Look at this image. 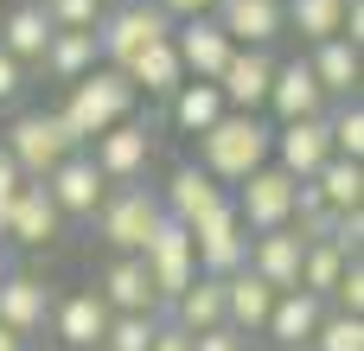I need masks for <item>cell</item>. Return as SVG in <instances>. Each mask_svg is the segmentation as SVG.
Listing matches in <instances>:
<instances>
[{"label":"cell","instance_id":"cell-10","mask_svg":"<svg viewBox=\"0 0 364 351\" xmlns=\"http://www.w3.org/2000/svg\"><path fill=\"white\" fill-rule=\"evenodd\" d=\"M45 192H51V205L64 211V224H70V217H96V205L109 198V179H102V166L90 160V147H77V153H64V160L45 173Z\"/></svg>","mask_w":364,"mask_h":351},{"label":"cell","instance_id":"cell-39","mask_svg":"<svg viewBox=\"0 0 364 351\" xmlns=\"http://www.w3.org/2000/svg\"><path fill=\"white\" fill-rule=\"evenodd\" d=\"M192 351H250V339L237 326H205V333H192Z\"/></svg>","mask_w":364,"mask_h":351},{"label":"cell","instance_id":"cell-9","mask_svg":"<svg viewBox=\"0 0 364 351\" xmlns=\"http://www.w3.org/2000/svg\"><path fill=\"white\" fill-rule=\"evenodd\" d=\"M90 160L102 166L109 185H141L147 166H154V128L128 115V122H115V128H102V134L90 141Z\"/></svg>","mask_w":364,"mask_h":351},{"label":"cell","instance_id":"cell-5","mask_svg":"<svg viewBox=\"0 0 364 351\" xmlns=\"http://www.w3.org/2000/svg\"><path fill=\"white\" fill-rule=\"evenodd\" d=\"M96 237L115 249V256H141V243L154 237V224H160V198L147 192V185H109V198L96 205Z\"/></svg>","mask_w":364,"mask_h":351},{"label":"cell","instance_id":"cell-22","mask_svg":"<svg viewBox=\"0 0 364 351\" xmlns=\"http://www.w3.org/2000/svg\"><path fill=\"white\" fill-rule=\"evenodd\" d=\"M320 320H326V301H320V294H307V288H282L275 307H269V320H262V339H269V345H307Z\"/></svg>","mask_w":364,"mask_h":351},{"label":"cell","instance_id":"cell-34","mask_svg":"<svg viewBox=\"0 0 364 351\" xmlns=\"http://www.w3.org/2000/svg\"><path fill=\"white\" fill-rule=\"evenodd\" d=\"M154 326H160V313H109V333L96 351H147Z\"/></svg>","mask_w":364,"mask_h":351},{"label":"cell","instance_id":"cell-14","mask_svg":"<svg viewBox=\"0 0 364 351\" xmlns=\"http://www.w3.org/2000/svg\"><path fill=\"white\" fill-rule=\"evenodd\" d=\"M51 288H45V275H32V269H6V281H0V326H13L19 339H38L45 326H51Z\"/></svg>","mask_w":364,"mask_h":351},{"label":"cell","instance_id":"cell-13","mask_svg":"<svg viewBox=\"0 0 364 351\" xmlns=\"http://www.w3.org/2000/svg\"><path fill=\"white\" fill-rule=\"evenodd\" d=\"M269 77H275L269 45H237L211 83L224 90V109H250V115H262V102H269Z\"/></svg>","mask_w":364,"mask_h":351},{"label":"cell","instance_id":"cell-7","mask_svg":"<svg viewBox=\"0 0 364 351\" xmlns=\"http://www.w3.org/2000/svg\"><path fill=\"white\" fill-rule=\"evenodd\" d=\"M141 262H147V281H154V294H160V313H166V301H173L179 288H192V275H198L192 230H186L179 217H166V211H160L154 237L141 243Z\"/></svg>","mask_w":364,"mask_h":351},{"label":"cell","instance_id":"cell-44","mask_svg":"<svg viewBox=\"0 0 364 351\" xmlns=\"http://www.w3.org/2000/svg\"><path fill=\"white\" fill-rule=\"evenodd\" d=\"M6 269H13V262H6V243H0V281H6Z\"/></svg>","mask_w":364,"mask_h":351},{"label":"cell","instance_id":"cell-25","mask_svg":"<svg viewBox=\"0 0 364 351\" xmlns=\"http://www.w3.org/2000/svg\"><path fill=\"white\" fill-rule=\"evenodd\" d=\"M45 45H51V19H45V6L38 0H26V6H0V51L6 58H19L26 70L45 58Z\"/></svg>","mask_w":364,"mask_h":351},{"label":"cell","instance_id":"cell-41","mask_svg":"<svg viewBox=\"0 0 364 351\" xmlns=\"http://www.w3.org/2000/svg\"><path fill=\"white\" fill-rule=\"evenodd\" d=\"M19 90H26V64L0 51V109H6V102H19Z\"/></svg>","mask_w":364,"mask_h":351},{"label":"cell","instance_id":"cell-37","mask_svg":"<svg viewBox=\"0 0 364 351\" xmlns=\"http://www.w3.org/2000/svg\"><path fill=\"white\" fill-rule=\"evenodd\" d=\"M326 243H333L339 256H358V249H364V205L333 211V230H326Z\"/></svg>","mask_w":364,"mask_h":351},{"label":"cell","instance_id":"cell-46","mask_svg":"<svg viewBox=\"0 0 364 351\" xmlns=\"http://www.w3.org/2000/svg\"><path fill=\"white\" fill-rule=\"evenodd\" d=\"M26 351H38V345H26ZM45 351H64V345H45Z\"/></svg>","mask_w":364,"mask_h":351},{"label":"cell","instance_id":"cell-40","mask_svg":"<svg viewBox=\"0 0 364 351\" xmlns=\"http://www.w3.org/2000/svg\"><path fill=\"white\" fill-rule=\"evenodd\" d=\"M147 351H192V333H186V326H173V320L160 313V326H154V339H147Z\"/></svg>","mask_w":364,"mask_h":351},{"label":"cell","instance_id":"cell-12","mask_svg":"<svg viewBox=\"0 0 364 351\" xmlns=\"http://www.w3.org/2000/svg\"><path fill=\"white\" fill-rule=\"evenodd\" d=\"M269 160H275L288 179H314V173L333 160V141H326V115L275 122V134H269Z\"/></svg>","mask_w":364,"mask_h":351},{"label":"cell","instance_id":"cell-45","mask_svg":"<svg viewBox=\"0 0 364 351\" xmlns=\"http://www.w3.org/2000/svg\"><path fill=\"white\" fill-rule=\"evenodd\" d=\"M275 351H314V345H275Z\"/></svg>","mask_w":364,"mask_h":351},{"label":"cell","instance_id":"cell-20","mask_svg":"<svg viewBox=\"0 0 364 351\" xmlns=\"http://www.w3.org/2000/svg\"><path fill=\"white\" fill-rule=\"evenodd\" d=\"M96 294H102V307H109V313H160V294H154V281H147V262H141V256H115V262L102 269Z\"/></svg>","mask_w":364,"mask_h":351},{"label":"cell","instance_id":"cell-27","mask_svg":"<svg viewBox=\"0 0 364 351\" xmlns=\"http://www.w3.org/2000/svg\"><path fill=\"white\" fill-rule=\"evenodd\" d=\"M166 115H173L179 134H205V128L224 115V90H218L211 77H186V83L166 96Z\"/></svg>","mask_w":364,"mask_h":351},{"label":"cell","instance_id":"cell-17","mask_svg":"<svg viewBox=\"0 0 364 351\" xmlns=\"http://www.w3.org/2000/svg\"><path fill=\"white\" fill-rule=\"evenodd\" d=\"M173 51H179L186 77H218V70H224V58H230L237 45H230V32H224L211 13H192V19H179V26H173Z\"/></svg>","mask_w":364,"mask_h":351},{"label":"cell","instance_id":"cell-1","mask_svg":"<svg viewBox=\"0 0 364 351\" xmlns=\"http://www.w3.org/2000/svg\"><path fill=\"white\" fill-rule=\"evenodd\" d=\"M134 83H128V70H115V64H96V70H83L77 83H64V102H58V122L90 147L102 128H115V122H128L134 115Z\"/></svg>","mask_w":364,"mask_h":351},{"label":"cell","instance_id":"cell-24","mask_svg":"<svg viewBox=\"0 0 364 351\" xmlns=\"http://www.w3.org/2000/svg\"><path fill=\"white\" fill-rule=\"evenodd\" d=\"M307 70L320 77L326 102H346V96H358V77H364V45H352V38H320V45L307 51Z\"/></svg>","mask_w":364,"mask_h":351},{"label":"cell","instance_id":"cell-36","mask_svg":"<svg viewBox=\"0 0 364 351\" xmlns=\"http://www.w3.org/2000/svg\"><path fill=\"white\" fill-rule=\"evenodd\" d=\"M45 6V19H51V32H96L102 26V0H38Z\"/></svg>","mask_w":364,"mask_h":351},{"label":"cell","instance_id":"cell-23","mask_svg":"<svg viewBox=\"0 0 364 351\" xmlns=\"http://www.w3.org/2000/svg\"><path fill=\"white\" fill-rule=\"evenodd\" d=\"M211 19L230 32V45H275V38L288 32L282 0H218Z\"/></svg>","mask_w":364,"mask_h":351},{"label":"cell","instance_id":"cell-21","mask_svg":"<svg viewBox=\"0 0 364 351\" xmlns=\"http://www.w3.org/2000/svg\"><path fill=\"white\" fill-rule=\"evenodd\" d=\"M275 307V288L243 262L237 275H224V326H237L243 339H262V320Z\"/></svg>","mask_w":364,"mask_h":351},{"label":"cell","instance_id":"cell-3","mask_svg":"<svg viewBox=\"0 0 364 351\" xmlns=\"http://www.w3.org/2000/svg\"><path fill=\"white\" fill-rule=\"evenodd\" d=\"M0 147L13 153V166L26 173V179H45L64 153H77L83 141L58 122V109H26V115H13V128H0Z\"/></svg>","mask_w":364,"mask_h":351},{"label":"cell","instance_id":"cell-6","mask_svg":"<svg viewBox=\"0 0 364 351\" xmlns=\"http://www.w3.org/2000/svg\"><path fill=\"white\" fill-rule=\"evenodd\" d=\"M230 205H237V217H243V230H250V237L282 230V224L294 217V179H288L275 160H262L250 179H237V185H230Z\"/></svg>","mask_w":364,"mask_h":351},{"label":"cell","instance_id":"cell-28","mask_svg":"<svg viewBox=\"0 0 364 351\" xmlns=\"http://www.w3.org/2000/svg\"><path fill=\"white\" fill-rule=\"evenodd\" d=\"M128 83H134V96H154V102H166L179 83H186V64H179V51H173V38H160V45H147L134 64H128Z\"/></svg>","mask_w":364,"mask_h":351},{"label":"cell","instance_id":"cell-11","mask_svg":"<svg viewBox=\"0 0 364 351\" xmlns=\"http://www.w3.org/2000/svg\"><path fill=\"white\" fill-rule=\"evenodd\" d=\"M58 237H64V211L51 205L45 179H26V185L13 192V205H6V230H0V243H19V249H51Z\"/></svg>","mask_w":364,"mask_h":351},{"label":"cell","instance_id":"cell-2","mask_svg":"<svg viewBox=\"0 0 364 351\" xmlns=\"http://www.w3.org/2000/svg\"><path fill=\"white\" fill-rule=\"evenodd\" d=\"M269 134H275V128H269L262 115H250V109H224L205 134H192V141H198V166L230 192L237 179H250V173L269 160Z\"/></svg>","mask_w":364,"mask_h":351},{"label":"cell","instance_id":"cell-19","mask_svg":"<svg viewBox=\"0 0 364 351\" xmlns=\"http://www.w3.org/2000/svg\"><path fill=\"white\" fill-rule=\"evenodd\" d=\"M301 256H307V237H301L294 224L250 237V269H256L275 294H282V288H301Z\"/></svg>","mask_w":364,"mask_h":351},{"label":"cell","instance_id":"cell-35","mask_svg":"<svg viewBox=\"0 0 364 351\" xmlns=\"http://www.w3.org/2000/svg\"><path fill=\"white\" fill-rule=\"evenodd\" d=\"M307 345H314V351H364V320H358V313H333V307H326V320L314 326Z\"/></svg>","mask_w":364,"mask_h":351},{"label":"cell","instance_id":"cell-48","mask_svg":"<svg viewBox=\"0 0 364 351\" xmlns=\"http://www.w3.org/2000/svg\"><path fill=\"white\" fill-rule=\"evenodd\" d=\"M211 6H218V0H211Z\"/></svg>","mask_w":364,"mask_h":351},{"label":"cell","instance_id":"cell-8","mask_svg":"<svg viewBox=\"0 0 364 351\" xmlns=\"http://www.w3.org/2000/svg\"><path fill=\"white\" fill-rule=\"evenodd\" d=\"M186 230H192L198 275H237V269L250 262V230H243V217H237L230 198H224L218 211H205L198 224H186Z\"/></svg>","mask_w":364,"mask_h":351},{"label":"cell","instance_id":"cell-32","mask_svg":"<svg viewBox=\"0 0 364 351\" xmlns=\"http://www.w3.org/2000/svg\"><path fill=\"white\" fill-rule=\"evenodd\" d=\"M326 141H333V153L364 160V109H358V96H346V102L326 109Z\"/></svg>","mask_w":364,"mask_h":351},{"label":"cell","instance_id":"cell-33","mask_svg":"<svg viewBox=\"0 0 364 351\" xmlns=\"http://www.w3.org/2000/svg\"><path fill=\"white\" fill-rule=\"evenodd\" d=\"M346 262H358V256H339L333 243H307V256H301V288L326 301V294H333V281L346 275Z\"/></svg>","mask_w":364,"mask_h":351},{"label":"cell","instance_id":"cell-30","mask_svg":"<svg viewBox=\"0 0 364 351\" xmlns=\"http://www.w3.org/2000/svg\"><path fill=\"white\" fill-rule=\"evenodd\" d=\"M282 19H288V32H301L307 45H320V38H339L346 0H282Z\"/></svg>","mask_w":364,"mask_h":351},{"label":"cell","instance_id":"cell-31","mask_svg":"<svg viewBox=\"0 0 364 351\" xmlns=\"http://www.w3.org/2000/svg\"><path fill=\"white\" fill-rule=\"evenodd\" d=\"M314 192H320L333 211H346V205H364V160H346V153H333V160L314 173Z\"/></svg>","mask_w":364,"mask_h":351},{"label":"cell","instance_id":"cell-4","mask_svg":"<svg viewBox=\"0 0 364 351\" xmlns=\"http://www.w3.org/2000/svg\"><path fill=\"white\" fill-rule=\"evenodd\" d=\"M160 38H173V19L154 6V0H115L109 13H102V26H96V51H102V64H115V70H128L147 45H160Z\"/></svg>","mask_w":364,"mask_h":351},{"label":"cell","instance_id":"cell-15","mask_svg":"<svg viewBox=\"0 0 364 351\" xmlns=\"http://www.w3.org/2000/svg\"><path fill=\"white\" fill-rule=\"evenodd\" d=\"M109 333V307L96 288H70L64 301H51V339L64 351H96Z\"/></svg>","mask_w":364,"mask_h":351},{"label":"cell","instance_id":"cell-26","mask_svg":"<svg viewBox=\"0 0 364 351\" xmlns=\"http://www.w3.org/2000/svg\"><path fill=\"white\" fill-rule=\"evenodd\" d=\"M166 320L186 326V333L224 326V275H192V288H179V294L166 301Z\"/></svg>","mask_w":364,"mask_h":351},{"label":"cell","instance_id":"cell-47","mask_svg":"<svg viewBox=\"0 0 364 351\" xmlns=\"http://www.w3.org/2000/svg\"><path fill=\"white\" fill-rule=\"evenodd\" d=\"M102 6H115V0H102Z\"/></svg>","mask_w":364,"mask_h":351},{"label":"cell","instance_id":"cell-29","mask_svg":"<svg viewBox=\"0 0 364 351\" xmlns=\"http://www.w3.org/2000/svg\"><path fill=\"white\" fill-rule=\"evenodd\" d=\"M96 64H102L96 32H51V45H45V58H38V70H51L58 83H77V77L96 70Z\"/></svg>","mask_w":364,"mask_h":351},{"label":"cell","instance_id":"cell-43","mask_svg":"<svg viewBox=\"0 0 364 351\" xmlns=\"http://www.w3.org/2000/svg\"><path fill=\"white\" fill-rule=\"evenodd\" d=\"M26 345H32V339H19L13 326H0V351H26Z\"/></svg>","mask_w":364,"mask_h":351},{"label":"cell","instance_id":"cell-18","mask_svg":"<svg viewBox=\"0 0 364 351\" xmlns=\"http://www.w3.org/2000/svg\"><path fill=\"white\" fill-rule=\"evenodd\" d=\"M275 122H301V115H326L333 102H326V90H320V77L307 70V58H294V64H275V77H269V102H262Z\"/></svg>","mask_w":364,"mask_h":351},{"label":"cell","instance_id":"cell-38","mask_svg":"<svg viewBox=\"0 0 364 351\" xmlns=\"http://www.w3.org/2000/svg\"><path fill=\"white\" fill-rule=\"evenodd\" d=\"M326 307H333V313H358V320H364V262H346V275L333 281Z\"/></svg>","mask_w":364,"mask_h":351},{"label":"cell","instance_id":"cell-16","mask_svg":"<svg viewBox=\"0 0 364 351\" xmlns=\"http://www.w3.org/2000/svg\"><path fill=\"white\" fill-rule=\"evenodd\" d=\"M154 198H160V211H166V217L198 224V217H205V211H218L230 192H224V185H218V179H211L198 160H186V166H173V173H166V185H160Z\"/></svg>","mask_w":364,"mask_h":351},{"label":"cell","instance_id":"cell-42","mask_svg":"<svg viewBox=\"0 0 364 351\" xmlns=\"http://www.w3.org/2000/svg\"><path fill=\"white\" fill-rule=\"evenodd\" d=\"M154 6H160L173 26H179V19H192V13H211V0H154Z\"/></svg>","mask_w":364,"mask_h":351}]
</instances>
